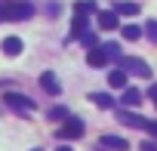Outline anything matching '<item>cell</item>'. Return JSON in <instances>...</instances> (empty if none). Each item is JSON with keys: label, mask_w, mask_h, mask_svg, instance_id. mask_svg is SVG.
Masks as SVG:
<instances>
[{"label": "cell", "mask_w": 157, "mask_h": 151, "mask_svg": "<svg viewBox=\"0 0 157 151\" xmlns=\"http://www.w3.org/2000/svg\"><path fill=\"white\" fill-rule=\"evenodd\" d=\"M34 16V10L28 6V3H13V6H6V22H25V19H31Z\"/></svg>", "instance_id": "4"}, {"label": "cell", "mask_w": 157, "mask_h": 151, "mask_svg": "<svg viewBox=\"0 0 157 151\" xmlns=\"http://www.w3.org/2000/svg\"><path fill=\"white\" fill-rule=\"evenodd\" d=\"M49 117H52V120H65V117H68V111H65L62 105H56V108L49 111Z\"/></svg>", "instance_id": "20"}, {"label": "cell", "mask_w": 157, "mask_h": 151, "mask_svg": "<svg viewBox=\"0 0 157 151\" xmlns=\"http://www.w3.org/2000/svg\"><path fill=\"white\" fill-rule=\"evenodd\" d=\"M148 99L157 105V83H151V90H148Z\"/></svg>", "instance_id": "23"}, {"label": "cell", "mask_w": 157, "mask_h": 151, "mask_svg": "<svg viewBox=\"0 0 157 151\" xmlns=\"http://www.w3.org/2000/svg\"><path fill=\"white\" fill-rule=\"evenodd\" d=\"M77 40H80V43H83L86 49H93V46H99V43H96V34H93V31H86V34H80V37H77Z\"/></svg>", "instance_id": "18"}, {"label": "cell", "mask_w": 157, "mask_h": 151, "mask_svg": "<svg viewBox=\"0 0 157 151\" xmlns=\"http://www.w3.org/2000/svg\"><path fill=\"white\" fill-rule=\"evenodd\" d=\"M142 151H157V142H151V139H148V142H142Z\"/></svg>", "instance_id": "22"}, {"label": "cell", "mask_w": 157, "mask_h": 151, "mask_svg": "<svg viewBox=\"0 0 157 151\" xmlns=\"http://www.w3.org/2000/svg\"><path fill=\"white\" fill-rule=\"evenodd\" d=\"M102 49H105V56H108V59L120 52V46H117V43H102Z\"/></svg>", "instance_id": "21"}, {"label": "cell", "mask_w": 157, "mask_h": 151, "mask_svg": "<svg viewBox=\"0 0 157 151\" xmlns=\"http://www.w3.org/2000/svg\"><path fill=\"white\" fill-rule=\"evenodd\" d=\"M93 10H96V3H93V0H83V3H77V6H74V13H80V16H90Z\"/></svg>", "instance_id": "17"}, {"label": "cell", "mask_w": 157, "mask_h": 151, "mask_svg": "<svg viewBox=\"0 0 157 151\" xmlns=\"http://www.w3.org/2000/svg\"><path fill=\"white\" fill-rule=\"evenodd\" d=\"M40 87H43V93H49V96H59L62 93V83H59V77L52 71H43L40 74Z\"/></svg>", "instance_id": "6"}, {"label": "cell", "mask_w": 157, "mask_h": 151, "mask_svg": "<svg viewBox=\"0 0 157 151\" xmlns=\"http://www.w3.org/2000/svg\"><path fill=\"white\" fill-rule=\"evenodd\" d=\"M0 22H6V6H0Z\"/></svg>", "instance_id": "24"}, {"label": "cell", "mask_w": 157, "mask_h": 151, "mask_svg": "<svg viewBox=\"0 0 157 151\" xmlns=\"http://www.w3.org/2000/svg\"><path fill=\"white\" fill-rule=\"evenodd\" d=\"M120 37H123V40H139V37H142V28L129 22V25H123V28H120Z\"/></svg>", "instance_id": "12"}, {"label": "cell", "mask_w": 157, "mask_h": 151, "mask_svg": "<svg viewBox=\"0 0 157 151\" xmlns=\"http://www.w3.org/2000/svg\"><path fill=\"white\" fill-rule=\"evenodd\" d=\"M56 151H71V148H68V145H62V148H56Z\"/></svg>", "instance_id": "25"}, {"label": "cell", "mask_w": 157, "mask_h": 151, "mask_svg": "<svg viewBox=\"0 0 157 151\" xmlns=\"http://www.w3.org/2000/svg\"><path fill=\"white\" fill-rule=\"evenodd\" d=\"M102 148H111V151H129V142L120 139V136H102Z\"/></svg>", "instance_id": "9"}, {"label": "cell", "mask_w": 157, "mask_h": 151, "mask_svg": "<svg viewBox=\"0 0 157 151\" xmlns=\"http://www.w3.org/2000/svg\"><path fill=\"white\" fill-rule=\"evenodd\" d=\"M3 52H6V56H19V52H22V40H19V37H6V40H3Z\"/></svg>", "instance_id": "13"}, {"label": "cell", "mask_w": 157, "mask_h": 151, "mask_svg": "<svg viewBox=\"0 0 157 151\" xmlns=\"http://www.w3.org/2000/svg\"><path fill=\"white\" fill-rule=\"evenodd\" d=\"M120 71L139 74V77H151V68H148L142 59H129V56H120Z\"/></svg>", "instance_id": "2"}, {"label": "cell", "mask_w": 157, "mask_h": 151, "mask_svg": "<svg viewBox=\"0 0 157 151\" xmlns=\"http://www.w3.org/2000/svg\"><path fill=\"white\" fill-rule=\"evenodd\" d=\"M114 13H117V16H129V19H132V16H139V6H136V3H129V0H120V3L114 6Z\"/></svg>", "instance_id": "11"}, {"label": "cell", "mask_w": 157, "mask_h": 151, "mask_svg": "<svg viewBox=\"0 0 157 151\" xmlns=\"http://www.w3.org/2000/svg\"><path fill=\"white\" fill-rule=\"evenodd\" d=\"M139 102H142V93L136 87H126L123 90V105H139Z\"/></svg>", "instance_id": "16"}, {"label": "cell", "mask_w": 157, "mask_h": 151, "mask_svg": "<svg viewBox=\"0 0 157 151\" xmlns=\"http://www.w3.org/2000/svg\"><path fill=\"white\" fill-rule=\"evenodd\" d=\"M142 31L148 34V40H151V43H157V22H154V19H151V22H148V25H145Z\"/></svg>", "instance_id": "19"}, {"label": "cell", "mask_w": 157, "mask_h": 151, "mask_svg": "<svg viewBox=\"0 0 157 151\" xmlns=\"http://www.w3.org/2000/svg\"><path fill=\"white\" fill-rule=\"evenodd\" d=\"M3 102H6V105H13L16 111H31V108H34V102H31L28 96H22V93H6V96H3Z\"/></svg>", "instance_id": "5"}, {"label": "cell", "mask_w": 157, "mask_h": 151, "mask_svg": "<svg viewBox=\"0 0 157 151\" xmlns=\"http://www.w3.org/2000/svg\"><path fill=\"white\" fill-rule=\"evenodd\" d=\"M90 102H96L99 108H114V99L108 93H90Z\"/></svg>", "instance_id": "14"}, {"label": "cell", "mask_w": 157, "mask_h": 151, "mask_svg": "<svg viewBox=\"0 0 157 151\" xmlns=\"http://www.w3.org/2000/svg\"><path fill=\"white\" fill-rule=\"evenodd\" d=\"M34 151H40V148H34Z\"/></svg>", "instance_id": "26"}, {"label": "cell", "mask_w": 157, "mask_h": 151, "mask_svg": "<svg viewBox=\"0 0 157 151\" xmlns=\"http://www.w3.org/2000/svg\"><path fill=\"white\" fill-rule=\"evenodd\" d=\"M71 31H74V37H80V34H86V16H80V13H74V22H71Z\"/></svg>", "instance_id": "15"}, {"label": "cell", "mask_w": 157, "mask_h": 151, "mask_svg": "<svg viewBox=\"0 0 157 151\" xmlns=\"http://www.w3.org/2000/svg\"><path fill=\"white\" fill-rule=\"evenodd\" d=\"M105 62H108V56H105L102 46H93V49L86 52V65H90V68H105Z\"/></svg>", "instance_id": "8"}, {"label": "cell", "mask_w": 157, "mask_h": 151, "mask_svg": "<svg viewBox=\"0 0 157 151\" xmlns=\"http://www.w3.org/2000/svg\"><path fill=\"white\" fill-rule=\"evenodd\" d=\"M108 83H111L114 90H126V71H120V68L111 71V74H108Z\"/></svg>", "instance_id": "10"}, {"label": "cell", "mask_w": 157, "mask_h": 151, "mask_svg": "<svg viewBox=\"0 0 157 151\" xmlns=\"http://www.w3.org/2000/svg\"><path fill=\"white\" fill-rule=\"evenodd\" d=\"M117 120H120L123 126H136V130H145V133L157 136V123H154V120H148V117H142V114H136V111H120V114H117Z\"/></svg>", "instance_id": "1"}, {"label": "cell", "mask_w": 157, "mask_h": 151, "mask_svg": "<svg viewBox=\"0 0 157 151\" xmlns=\"http://www.w3.org/2000/svg\"><path fill=\"white\" fill-rule=\"evenodd\" d=\"M59 136H62V139H80V136H83V120H80V117H65Z\"/></svg>", "instance_id": "3"}, {"label": "cell", "mask_w": 157, "mask_h": 151, "mask_svg": "<svg viewBox=\"0 0 157 151\" xmlns=\"http://www.w3.org/2000/svg\"><path fill=\"white\" fill-rule=\"evenodd\" d=\"M96 22H99V28H102V31H114V28H117V13L102 10V13L96 16Z\"/></svg>", "instance_id": "7"}]
</instances>
